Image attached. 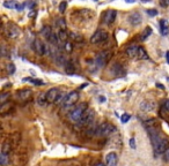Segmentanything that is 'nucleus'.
I'll use <instances>...</instances> for the list:
<instances>
[{
	"mask_svg": "<svg viewBox=\"0 0 169 166\" xmlns=\"http://www.w3.org/2000/svg\"><path fill=\"white\" fill-rule=\"evenodd\" d=\"M129 144H130V148H132L133 150L137 148V144H136V140H134V137L130 138V141H129Z\"/></svg>",
	"mask_w": 169,
	"mask_h": 166,
	"instance_id": "31",
	"label": "nucleus"
},
{
	"mask_svg": "<svg viewBox=\"0 0 169 166\" xmlns=\"http://www.w3.org/2000/svg\"><path fill=\"white\" fill-rule=\"evenodd\" d=\"M155 103L152 100H144L140 105L141 110L144 112H153L155 110Z\"/></svg>",
	"mask_w": 169,
	"mask_h": 166,
	"instance_id": "15",
	"label": "nucleus"
},
{
	"mask_svg": "<svg viewBox=\"0 0 169 166\" xmlns=\"http://www.w3.org/2000/svg\"><path fill=\"white\" fill-rule=\"evenodd\" d=\"M159 2L162 7H168L169 6V0H159Z\"/></svg>",
	"mask_w": 169,
	"mask_h": 166,
	"instance_id": "32",
	"label": "nucleus"
},
{
	"mask_svg": "<svg viewBox=\"0 0 169 166\" xmlns=\"http://www.w3.org/2000/svg\"><path fill=\"white\" fill-rule=\"evenodd\" d=\"M169 143L167 138H160V141L154 145V151L157 155H161V153H165V152L168 150L169 148Z\"/></svg>",
	"mask_w": 169,
	"mask_h": 166,
	"instance_id": "9",
	"label": "nucleus"
},
{
	"mask_svg": "<svg viewBox=\"0 0 169 166\" xmlns=\"http://www.w3.org/2000/svg\"><path fill=\"white\" fill-rule=\"evenodd\" d=\"M126 2H130V4H133V2H136V0H125Z\"/></svg>",
	"mask_w": 169,
	"mask_h": 166,
	"instance_id": "41",
	"label": "nucleus"
},
{
	"mask_svg": "<svg viewBox=\"0 0 169 166\" xmlns=\"http://www.w3.org/2000/svg\"><path fill=\"white\" fill-rule=\"evenodd\" d=\"M72 36H73L72 38H73L74 41H77V42H82V41H84V38H82L81 36H79V35H72Z\"/></svg>",
	"mask_w": 169,
	"mask_h": 166,
	"instance_id": "34",
	"label": "nucleus"
},
{
	"mask_svg": "<svg viewBox=\"0 0 169 166\" xmlns=\"http://www.w3.org/2000/svg\"><path fill=\"white\" fill-rule=\"evenodd\" d=\"M129 22L132 24V26H139L141 22H142V17L138 12H133L129 15Z\"/></svg>",
	"mask_w": 169,
	"mask_h": 166,
	"instance_id": "14",
	"label": "nucleus"
},
{
	"mask_svg": "<svg viewBox=\"0 0 169 166\" xmlns=\"http://www.w3.org/2000/svg\"><path fill=\"white\" fill-rule=\"evenodd\" d=\"M7 97H9V94H2V95H1V97H0V100H1V103H5Z\"/></svg>",
	"mask_w": 169,
	"mask_h": 166,
	"instance_id": "35",
	"label": "nucleus"
},
{
	"mask_svg": "<svg viewBox=\"0 0 169 166\" xmlns=\"http://www.w3.org/2000/svg\"><path fill=\"white\" fill-rule=\"evenodd\" d=\"M6 69H7V72H8V74H14L15 73V65L14 64H7V66H6Z\"/></svg>",
	"mask_w": 169,
	"mask_h": 166,
	"instance_id": "27",
	"label": "nucleus"
},
{
	"mask_svg": "<svg viewBox=\"0 0 169 166\" xmlns=\"http://www.w3.org/2000/svg\"><path fill=\"white\" fill-rule=\"evenodd\" d=\"M34 50H35V52H36L37 54L41 55V57L46 54V53H50L49 47H48L40 38H36V39L34 41Z\"/></svg>",
	"mask_w": 169,
	"mask_h": 166,
	"instance_id": "5",
	"label": "nucleus"
},
{
	"mask_svg": "<svg viewBox=\"0 0 169 166\" xmlns=\"http://www.w3.org/2000/svg\"><path fill=\"white\" fill-rule=\"evenodd\" d=\"M115 19H116V11H113V9H109L107 11L104 15H103V22L108 26L113 24L115 22Z\"/></svg>",
	"mask_w": 169,
	"mask_h": 166,
	"instance_id": "11",
	"label": "nucleus"
},
{
	"mask_svg": "<svg viewBox=\"0 0 169 166\" xmlns=\"http://www.w3.org/2000/svg\"><path fill=\"white\" fill-rule=\"evenodd\" d=\"M46 95H48V92H42V94L38 96V98H37V104H38V105H41V106L46 105V103H48V97H46Z\"/></svg>",
	"mask_w": 169,
	"mask_h": 166,
	"instance_id": "19",
	"label": "nucleus"
},
{
	"mask_svg": "<svg viewBox=\"0 0 169 166\" xmlns=\"http://www.w3.org/2000/svg\"><path fill=\"white\" fill-rule=\"evenodd\" d=\"M100 100H101V103H104V102H105V97L100 96Z\"/></svg>",
	"mask_w": 169,
	"mask_h": 166,
	"instance_id": "40",
	"label": "nucleus"
},
{
	"mask_svg": "<svg viewBox=\"0 0 169 166\" xmlns=\"http://www.w3.org/2000/svg\"><path fill=\"white\" fill-rule=\"evenodd\" d=\"M113 130H115V127L108 122H103L96 127V134L99 136H108V135L113 134Z\"/></svg>",
	"mask_w": 169,
	"mask_h": 166,
	"instance_id": "4",
	"label": "nucleus"
},
{
	"mask_svg": "<svg viewBox=\"0 0 169 166\" xmlns=\"http://www.w3.org/2000/svg\"><path fill=\"white\" fill-rule=\"evenodd\" d=\"M86 110H87V105L86 104H79L75 107H73L70 111V113H69V119H70L71 122L79 124Z\"/></svg>",
	"mask_w": 169,
	"mask_h": 166,
	"instance_id": "1",
	"label": "nucleus"
},
{
	"mask_svg": "<svg viewBox=\"0 0 169 166\" xmlns=\"http://www.w3.org/2000/svg\"><path fill=\"white\" fill-rule=\"evenodd\" d=\"M8 162H9V155L1 152V156H0V163H1V165H6Z\"/></svg>",
	"mask_w": 169,
	"mask_h": 166,
	"instance_id": "25",
	"label": "nucleus"
},
{
	"mask_svg": "<svg viewBox=\"0 0 169 166\" xmlns=\"http://www.w3.org/2000/svg\"><path fill=\"white\" fill-rule=\"evenodd\" d=\"M17 96H19V98H20V99H22V100H27L28 98H30V97H31V90H29V89L21 90V91H19Z\"/></svg>",
	"mask_w": 169,
	"mask_h": 166,
	"instance_id": "18",
	"label": "nucleus"
},
{
	"mask_svg": "<svg viewBox=\"0 0 169 166\" xmlns=\"http://www.w3.org/2000/svg\"><path fill=\"white\" fill-rule=\"evenodd\" d=\"M166 60H167V62L169 65V51H167V53H166Z\"/></svg>",
	"mask_w": 169,
	"mask_h": 166,
	"instance_id": "39",
	"label": "nucleus"
},
{
	"mask_svg": "<svg viewBox=\"0 0 169 166\" xmlns=\"http://www.w3.org/2000/svg\"><path fill=\"white\" fill-rule=\"evenodd\" d=\"M93 120H94V111L90 110V109H87V110L84 111V115H82V118H81L79 124H80L81 127H86V126L92 124Z\"/></svg>",
	"mask_w": 169,
	"mask_h": 166,
	"instance_id": "7",
	"label": "nucleus"
},
{
	"mask_svg": "<svg viewBox=\"0 0 169 166\" xmlns=\"http://www.w3.org/2000/svg\"><path fill=\"white\" fill-rule=\"evenodd\" d=\"M58 37H59V41L63 42V43H65V42L67 41L69 35H67V32H66V30H65V29H60V30H59V32H58Z\"/></svg>",
	"mask_w": 169,
	"mask_h": 166,
	"instance_id": "22",
	"label": "nucleus"
},
{
	"mask_svg": "<svg viewBox=\"0 0 169 166\" xmlns=\"http://www.w3.org/2000/svg\"><path fill=\"white\" fill-rule=\"evenodd\" d=\"M23 81L31 82L32 84H35V85H43L44 84L42 80H36V79H31V77H26V79H23Z\"/></svg>",
	"mask_w": 169,
	"mask_h": 166,
	"instance_id": "26",
	"label": "nucleus"
},
{
	"mask_svg": "<svg viewBox=\"0 0 169 166\" xmlns=\"http://www.w3.org/2000/svg\"><path fill=\"white\" fill-rule=\"evenodd\" d=\"M107 39H108V32H105L104 30H99L92 36L90 42L93 44H100V43H104Z\"/></svg>",
	"mask_w": 169,
	"mask_h": 166,
	"instance_id": "8",
	"label": "nucleus"
},
{
	"mask_svg": "<svg viewBox=\"0 0 169 166\" xmlns=\"http://www.w3.org/2000/svg\"><path fill=\"white\" fill-rule=\"evenodd\" d=\"M105 163L107 166H117L118 164V155L116 152H109L105 157Z\"/></svg>",
	"mask_w": 169,
	"mask_h": 166,
	"instance_id": "12",
	"label": "nucleus"
},
{
	"mask_svg": "<svg viewBox=\"0 0 169 166\" xmlns=\"http://www.w3.org/2000/svg\"><path fill=\"white\" fill-rule=\"evenodd\" d=\"M48 103H55V104H59V103H63V99L64 97L61 91L58 89V88H51L49 91H48Z\"/></svg>",
	"mask_w": 169,
	"mask_h": 166,
	"instance_id": "3",
	"label": "nucleus"
},
{
	"mask_svg": "<svg viewBox=\"0 0 169 166\" xmlns=\"http://www.w3.org/2000/svg\"><path fill=\"white\" fill-rule=\"evenodd\" d=\"M137 58H138V59H141V60H146V59H148V54H147V52L145 51V49H144V47L139 46Z\"/></svg>",
	"mask_w": 169,
	"mask_h": 166,
	"instance_id": "20",
	"label": "nucleus"
},
{
	"mask_svg": "<svg viewBox=\"0 0 169 166\" xmlns=\"http://www.w3.org/2000/svg\"><path fill=\"white\" fill-rule=\"evenodd\" d=\"M147 14L150 16H155V15H157V11L156 9H147Z\"/></svg>",
	"mask_w": 169,
	"mask_h": 166,
	"instance_id": "33",
	"label": "nucleus"
},
{
	"mask_svg": "<svg viewBox=\"0 0 169 166\" xmlns=\"http://www.w3.org/2000/svg\"><path fill=\"white\" fill-rule=\"evenodd\" d=\"M130 118H131V115H130V114H127V113H124V114L121 117V120H122V122H123V124H126L127 121L130 120Z\"/></svg>",
	"mask_w": 169,
	"mask_h": 166,
	"instance_id": "30",
	"label": "nucleus"
},
{
	"mask_svg": "<svg viewBox=\"0 0 169 166\" xmlns=\"http://www.w3.org/2000/svg\"><path fill=\"white\" fill-rule=\"evenodd\" d=\"M160 30H161V34L163 36H167L169 34V23L167 20H161L160 21Z\"/></svg>",
	"mask_w": 169,
	"mask_h": 166,
	"instance_id": "17",
	"label": "nucleus"
},
{
	"mask_svg": "<svg viewBox=\"0 0 169 166\" xmlns=\"http://www.w3.org/2000/svg\"><path fill=\"white\" fill-rule=\"evenodd\" d=\"M1 152H2V153H7V155H9V152H11V147H9V144L5 143V144H4V147H2V149H1Z\"/></svg>",
	"mask_w": 169,
	"mask_h": 166,
	"instance_id": "28",
	"label": "nucleus"
},
{
	"mask_svg": "<svg viewBox=\"0 0 169 166\" xmlns=\"http://www.w3.org/2000/svg\"><path fill=\"white\" fill-rule=\"evenodd\" d=\"M65 72L69 74V75H72V74H74V72H75V68H74V65L69 61V62H66L65 64Z\"/></svg>",
	"mask_w": 169,
	"mask_h": 166,
	"instance_id": "23",
	"label": "nucleus"
},
{
	"mask_svg": "<svg viewBox=\"0 0 169 166\" xmlns=\"http://www.w3.org/2000/svg\"><path fill=\"white\" fill-rule=\"evenodd\" d=\"M66 6H67L66 1H61V2H60V5H59V12H60L61 14L65 13V11H66Z\"/></svg>",
	"mask_w": 169,
	"mask_h": 166,
	"instance_id": "29",
	"label": "nucleus"
},
{
	"mask_svg": "<svg viewBox=\"0 0 169 166\" xmlns=\"http://www.w3.org/2000/svg\"><path fill=\"white\" fill-rule=\"evenodd\" d=\"M163 109L167 111V112H169V99L165 100V103H163Z\"/></svg>",
	"mask_w": 169,
	"mask_h": 166,
	"instance_id": "36",
	"label": "nucleus"
},
{
	"mask_svg": "<svg viewBox=\"0 0 169 166\" xmlns=\"http://www.w3.org/2000/svg\"><path fill=\"white\" fill-rule=\"evenodd\" d=\"M151 34H152V28L147 27L144 31H142V34H141V41H146L147 37L151 36Z\"/></svg>",
	"mask_w": 169,
	"mask_h": 166,
	"instance_id": "24",
	"label": "nucleus"
},
{
	"mask_svg": "<svg viewBox=\"0 0 169 166\" xmlns=\"http://www.w3.org/2000/svg\"><path fill=\"white\" fill-rule=\"evenodd\" d=\"M96 166H105V165H104V164H102V163H98Z\"/></svg>",
	"mask_w": 169,
	"mask_h": 166,
	"instance_id": "43",
	"label": "nucleus"
},
{
	"mask_svg": "<svg viewBox=\"0 0 169 166\" xmlns=\"http://www.w3.org/2000/svg\"><path fill=\"white\" fill-rule=\"evenodd\" d=\"M110 51H102L101 53H99V55L96 57V65L98 67H103L107 65L109 58H110Z\"/></svg>",
	"mask_w": 169,
	"mask_h": 166,
	"instance_id": "10",
	"label": "nucleus"
},
{
	"mask_svg": "<svg viewBox=\"0 0 169 166\" xmlns=\"http://www.w3.org/2000/svg\"><path fill=\"white\" fill-rule=\"evenodd\" d=\"M66 50H67L69 52L72 50V45H71V43H66Z\"/></svg>",
	"mask_w": 169,
	"mask_h": 166,
	"instance_id": "37",
	"label": "nucleus"
},
{
	"mask_svg": "<svg viewBox=\"0 0 169 166\" xmlns=\"http://www.w3.org/2000/svg\"><path fill=\"white\" fill-rule=\"evenodd\" d=\"M5 35L11 39H15L20 35V29L13 23H9V24H7V27L5 28Z\"/></svg>",
	"mask_w": 169,
	"mask_h": 166,
	"instance_id": "6",
	"label": "nucleus"
},
{
	"mask_svg": "<svg viewBox=\"0 0 169 166\" xmlns=\"http://www.w3.org/2000/svg\"><path fill=\"white\" fill-rule=\"evenodd\" d=\"M79 99V94L77 91H72L69 92L66 96L64 97L63 99V103H61V106H63V110H72L73 109V105L78 102Z\"/></svg>",
	"mask_w": 169,
	"mask_h": 166,
	"instance_id": "2",
	"label": "nucleus"
},
{
	"mask_svg": "<svg viewBox=\"0 0 169 166\" xmlns=\"http://www.w3.org/2000/svg\"><path fill=\"white\" fill-rule=\"evenodd\" d=\"M156 87H159L160 89H163V85H161V84H159V83H156Z\"/></svg>",
	"mask_w": 169,
	"mask_h": 166,
	"instance_id": "42",
	"label": "nucleus"
},
{
	"mask_svg": "<svg viewBox=\"0 0 169 166\" xmlns=\"http://www.w3.org/2000/svg\"><path fill=\"white\" fill-rule=\"evenodd\" d=\"M144 1H147V0H144Z\"/></svg>",
	"mask_w": 169,
	"mask_h": 166,
	"instance_id": "44",
	"label": "nucleus"
},
{
	"mask_svg": "<svg viewBox=\"0 0 169 166\" xmlns=\"http://www.w3.org/2000/svg\"><path fill=\"white\" fill-rule=\"evenodd\" d=\"M165 155H166L165 159H166V160H168V162H169V149H168V150H167L166 152H165Z\"/></svg>",
	"mask_w": 169,
	"mask_h": 166,
	"instance_id": "38",
	"label": "nucleus"
},
{
	"mask_svg": "<svg viewBox=\"0 0 169 166\" xmlns=\"http://www.w3.org/2000/svg\"><path fill=\"white\" fill-rule=\"evenodd\" d=\"M138 49H139V46L132 44V45H129V46H127L125 52H126V54L129 55L130 58H136V57L138 55Z\"/></svg>",
	"mask_w": 169,
	"mask_h": 166,
	"instance_id": "16",
	"label": "nucleus"
},
{
	"mask_svg": "<svg viewBox=\"0 0 169 166\" xmlns=\"http://www.w3.org/2000/svg\"><path fill=\"white\" fill-rule=\"evenodd\" d=\"M4 6L6 8H9V9H16V11H23L25 8V4H19L14 0H11V1H5L4 2Z\"/></svg>",
	"mask_w": 169,
	"mask_h": 166,
	"instance_id": "13",
	"label": "nucleus"
},
{
	"mask_svg": "<svg viewBox=\"0 0 169 166\" xmlns=\"http://www.w3.org/2000/svg\"><path fill=\"white\" fill-rule=\"evenodd\" d=\"M41 32H42V35L46 38V39H48V41H49V38L51 37V35H52V30H51V28L48 27V26H46V27H43Z\"/></svg>",
	"mask_w": 169,
	"mask_h": 166,
	"instance_id": "21",
	"label": "nucleus"
}]
</instances>
